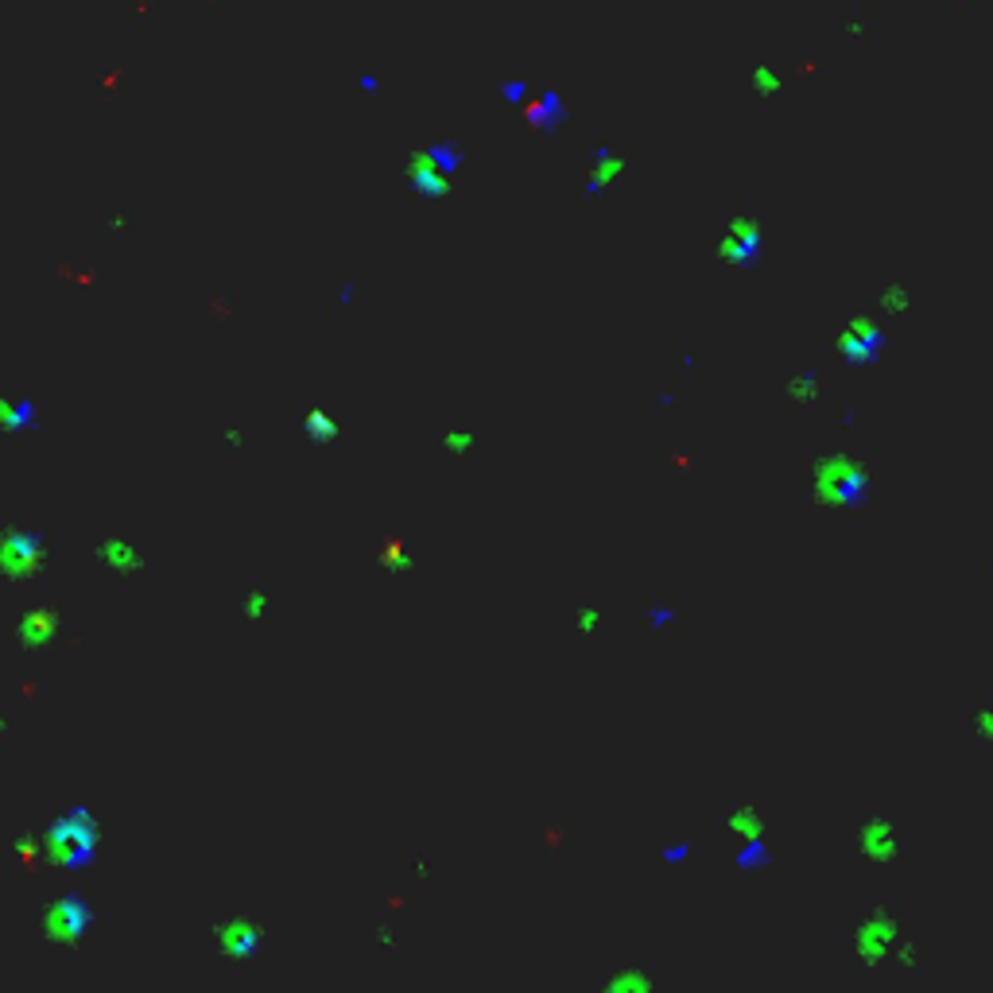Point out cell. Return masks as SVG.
Here are the masks:
<instances>
[{"label":"cell","mask_w":993,"mask_h":993,"mask_svg":"<svg viewBox=\"0 0 993 993\" xmlns=\"http://www.w3.org/2000/svg\"><path fill=\"white\" fill-rule=\"evenodd\" d=\"M97 842H101V827H97V815L86 807V803L66 807L63 815L39 834L43 858L51 865H59V869H70V873L94 865Z\"/></svg>","instance_id":"cell-1"},{"label":"cell","mask_w":993,"mask_h":993,"mask_svg":"<svg viewBox=\"0 0 993 993\" xmlns=\"http://www.w3.org/2000/svg\"><path fill=\"white\" fill-rule=\"evenodd\" d=\"M94 928V904L82 893H63V897L47 900L39 912V931L43 939L59 943V947H78Z\"/></svg>","instance_id":"cell-2"},{"label":"cell","mask_w":993,"mask_h":993,"mask_svg":"<svg viewBox=\"0 0 993 993\" xmlns=\"http://www.w3.org/2000/svg\"><path fill=\"white\" fill-rule=\"evenodd\" d=\"M47 563V540L32 528H4L0 532V575L12 582H28Z\"/></svg>","instance_id":"cell-3"},{"label":"cell","mask_w":993,"mask_h":993,"mask_svg":"<svg viewBox=\"0 0 993 993\" xmlns=\"http://www.w3.org/2000/svg\"><path fill=\"white\" fill-rule=\"evenodd\" d=\"M214 943H218V955H225V959L249 962L257 959L260 947H264V928L253 916H225L214 928Z\"/></svg>","instance_id":"cell-4"},{"label":"cell","mask_w":993,"mask_h":993,"mask_svg":"<svg viewBox=\"0 0 993 993\" xmlns=\"http://www.w3.org/2000/svg\"><path fill=\"white\" fill-rule=\"evenodd\" d=\"M761 253H765V233L753 218H734L726 225V233H722V260L726 264L745 268V264H757Z\"/></svg>","instance_id":"cell-5"},{"label":"cell","mask_w":993,"mask_h":993,"mask_svg":"<svg viewBox=\"0 0 993 993\" xmlns=\"http://www.w3.org/2000/svg\"><path fill=\"white\" fill-rule=\"evenodd\" d=\"M97 559H101V567L113 578H136L144 571V563H148L140 544H132L125 536H105L97 544Z\"/></svg>","instance_id":"cell-6"},{"label":"cell","mask_w":993,"mask_h":993,"mask_svg":"<svg viewBox=\"0 0 993 993\" xmlns=\"http://www.w3.org/2000/svg\"><path fill=\"white\" fill-rule=\"evenodd\" d=\"M63 637V621H59V613L55 609H32V613H24L20 621H16V641L24 644V648H51V644Z\"/></svg>","instance_id":"cell-7"},{"label":"cell","mask_w":993,"mask_h":993,"mask_svg":"<svg viewBox=\"0 0 993 993\" xmlns=\"http://www.w3.org/2000/svg\"><path fill=\"white\" fill-rule=\"evenodd\" d=\"M528 121H532V129H547L555 132L563 121H567V101L555 94V90H536V94L528 97Z\"/></svg>","instance_id":"cell-8"},{"label":"cell","mask_w":993,"mask_h":993,"mask_svg":"<svg viewBox=\"0 0 993 993\" xmlns=\"http://www.w3.org/2000/svg\"><path fill=\"white\" fill-rule=\"evenodd\" d=\"M621 175H625V156H621V152H613V148H598V156H594V171H590V179H586V194L609 191Z\"/></svg>","instance_id":"cell-9"},{"label":"cell","mask_w":993,"mask_h":993,"mask_svg":"<svg viewBox=\"0 0 993 993\" xmlns=\"http://www.w3.org/2000/svg\"><path fill=\"white\" fill-rule=\"evenodd\" d=\"M877 342H881V334H877V326L873 322L858 319L850 330H846V338H842V350L850 353V361H862V350L865 346H873L877 350Z\"/></svg>","instance_id":"cell-10"},{"label":"cell","mask_w":993,"mask_h":993,"mask_svg":"<svg viewBox=\"0 0 993 993\" xmlns=\"http://www.w3.org/2000/svg\"><path fill=\"white\" fill-rule=\"evenodd\" d=\"M749 82H753V90H757V94H765V97H776L780 90H784V74H780L772 63L753 66V78H749Z\"/></svg>","instance_id":"cell-11"},{"label":"cell","mask_w":993,"mask_h":993,"mask_svg":"<svg viewBox=\"0 0 993 993\" xmlns=\"http://www.w3.org/2000/svg\"><path fill=\"white\" fill-rule=\"evenodd\" d=\"M272 613V598L264 594V590H249L245 598H241V617L245 621H264Z\"/></svg>","instance_id":"cell-12"},{"label":"cell","mask_w":993,"mask_h":993,"mask_svg":"<svg viewBox=\"0 0 993 993\" xmlns=\"http://www.w3.org/2000/svg\"><path fill=\"white\" fill-rule=\"evenodd\" d=\"M32 423H35L32 404H20V408L0 404V427H8V431H24V427H32Z\"/></svg>","instance_id":"cell-13"},{"label":"cell","mask_w":993,"mask_h":993,"mask_svg":"<svg viewBox=\"0 0 993 993\" xmlns=\"http://www.w3.org/2000/svg\"><path fill=\"white\" fill-rule=\"evenodd\" d=\"M536 94L524 78H516V82H501V97L509 101V105H528V97Z\"/></svg>","instance_id":"cell-14"},{"label":"cell","mask_w":993,"mask_h":993,"mask_svg":"<svg viewBox=\"0 0 993 993\" xmlns=\"http://www.w3.org/2000/svg\"><path fill=\"white\" fill-rule=\"evenodd\" d=\"M334 423H330V416H322V412H315V416H307V435H315V439H334Z\"/></svg>","instance_id":"cell-15"},{"label":"cell","mask_w":993,"mask_h":993,"mask_svg":"<svg viewBox=\"0 0 993 993\" xmlns=\"http://www.w3.org/2000/svg\"><path fill=\"white\" fill-rule=\"evenodd\" d=\"M447 447H454V454H462V447H478V439L474 435H450Z\"/></svg>","instance_id":"cell-16"},{"label":"cell","mask_w":993,"mask_h":993,"mask_svg":"<svg viewBox=\"0 0 993 993\" xmlns=\"http://www.w3.org/2000/svg\"><path fill=\"white\" fill-rule=\"evenodd\" d=\"M974 726H982V737H990V734H993V714H990V710H982Z\"/></svg>","instance_id":"cell-17"},{"label":"cell","mask_w":993,"mask_h":993,"mask_svg":"<svg viewBox=\"0 0 993 993\" xmlns=\"http://www.w3.org/2000/svg\"><path fill=\"white\" fill-rule=\"evenodd\" d=\"M4 734H8V718L0 714V741H4Z\"/></svg>","instance_id":"cell-18"}]
</instances>
